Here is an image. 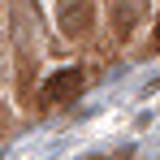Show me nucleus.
I'll use <instances>...</instances> for the list:
<instances>
[{"mask_svg":"<svg viewBox=\"0 0 160 160\" xmlns=\"http://www.w3.org/2000/svg\"><path fill=\"white\" fill-rule=\"evenodd\" d=\"M56 22H61V30L69 39H82L91 30V22H95V4L91 0H61L56 4Z\"/></svg>","mask_w":160,"mask_h":160,"instance_id":"nucleus-2","label":"nucleus"},{"mask_svg":"<svg viewBox=\"0 0 160 160\" xmlns=\"http://www.w3.org/2000/svg\"><path fill=\"white\" fill-rule=\"evenodd\" d=\"M156 48H160V30H156Z\"/></svg>","mask_w":160,"mask_h":160,"instance_id":"nucleus-4","label":"nucleus"},{"mask_svg":"<svg viewBox=\"0 0 160 160\" xmlns=\"http://www.w3.org/2000/svg\"><path fill=\"white\" fill-rule=\"evenodd\" d=\"M134 22H138V0H117V4H112V26H117V35H130Z\"/></svg>","mask_w":160,"mask_h":160,"instance_id":"nucleus-3","label":"nucleus"},{"mask_svg":"<svg viewBox=\"0 0 160 160\" xmlns=\"http://www.w3.org/2000/svg\"><path fill=\"white\" fill-rule=\"evenodd\" d=\"M82 87H87V74L78 65H65V69H56L52 78L43 82V104H74L82 95Z\"/></svg>","mask_w":160,"mask_h":160,"instance_id":"nucleus-1","label":"nucleus"}]
</instances>
